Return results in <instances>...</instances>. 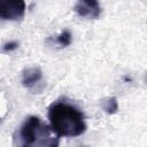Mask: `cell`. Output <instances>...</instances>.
Wrapping results in <instances>:
<instances>
[{
  "label": "cell",
  "mask_w": 147,
  "mask_h": 147,
  "mask_svg": "<svg viewBox=\"0 0 147 147\" xmlns=\"http://www.w3.org/2000/svg\"><path fill=\"white\" fill-rule=\"evenodd\" d=\"M48 119L52 131L60 138L82 136L86 129L85 115L69 101H55L48 107Z\"/></svg>",
  "instance_id": "1"
},
{
  "label": "cell",
  "mask_w": 147,
  "mask_h": 147,
  "mask_svg": "<svg viewBox=\"0 0 147 147\" xmlns=\"http://www.w3.org/2000/svg\"><path fill=\"white\" fill-rule=\"evenodd\" d=\"M13 141L16 146H59V137L38 116L26 117L14 134Z\"/></svg>",
  "instance_id": "2"
},
{
  "label": "cell",
  "mask_w": 147,
  "mask_h": 147,
  "mask_svg": "<svg viewBox=\"0 0 147 147\" xmlns=\"http://www.w3.org/2000/svg\"><path fill=\"white\" fill-rule=\"evenodd\" d=\"M25 14V0H0V20L20 21Z\"/></svg>",
  "instance_id": "3"
},
{
  "label": "cell",
  "mask_w": 147,
  "mask_h": 147,
  "mask_svg": "<svg viewBox=\"0 0 147 147\" xmlns=\"http://www.w3.org/2000/svg\"><path fill=\"white\" fill-rule=\"evenodd\" d=\"M22 85L33 93H41L45 87L44 75L39 67H28L22 71Z\"/></svg>",
  "instance_id": "4"
},
{
  "label": "cell",
  "mask_w": 147,
  "mask_h": 147,
  "mask_svg": "<svg viewBox=\"0 0 147 147\" xmlns=\"http://www.w3.org/2000/svg\"><path fill=\"white\" fill-rule=\"evenodd\" d=\"M74 9L78 16L88 20L99 18L102 11L99 0H77Z\"/></svg>",
  "instance_id": "5"
},
{
  "label": "cell",
  "mask_w": 147,
  "mask_h": 147,
  "mask_svg": "<svg viewBox=\"0 0 147 147\" xmlns=\"http://www.w3.org/2000/svg\"><path fill=\"white\" fill-rule=\"evenodd\" d=\"M48 40H52V44L53 45H56L57 47L63 48V47H67V46H69L71 44V41H72V34H71V32L69 30L65 29L59 36H56L55 39L49 38Z\"/></svg>",
  "instance_id": "6"
},
{
  "label": "cell",
  "mask_w": 147,
  "mask_h": 147,
  "mask_svg": "<svg viewBox=\"0 0 147 147\" xmlns=\"http://www.w3.org/2000/svg\"><path fill=\"white\" fill-rule=\"evenodd\" d=\"M101 107L108 115H114L118 110V101L115 96H108L101 101Z\"/></svg>",
  "instance_id": "7"
},
{
  "label": "cell",
  "mask_w": 147,
  "mask_h": 147,
  "mask_svg": "<svg viewBox=\"0 0 147 147\" xmlns=\"http://www.w3.org/2000/svg\"><path fill=\"white\" fill-rule=\"evenodd\" d=\"M17 47H18V42L15 41V40H11V41L6 42V44L2 46V49H3L5 52H13V51H15Z\"/></svg>",
  "instance_id": "8"
}]
</instances>
